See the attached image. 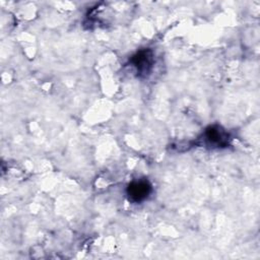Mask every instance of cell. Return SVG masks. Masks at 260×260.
Masks as SVG:
<instances>
[{
    "label": "cell",
    "mask_w": 260,
    "mask_h": 260,
    "mask_svg": "<svg viewBox=\"0 0 260 260\" xmlns=\"http://www.w3.org/2000/svg\"><path fill=\"white\" fill-rule=\"evenodd\" d=\"M139 75H147L153 64V54L149 49H142L134 54L130 60Z\"/></svg>",
    "instance_id": "obj_1"
},
{
    "label": "cell",
    "mask_w": 260,
    "mask_h": 260,
    "mask_svg": "<svg viewBox=\"0 0 260 260\" xmlns=\"http://www.w3.org/2000/svg\"><path fill=\"white\" fill-rule=\"evenodd\" d=\"M151 192V185L146 180L134 181L127 187V195L130 201L139 203L145 200Z\"/></svg>",
    "instance_id": "obj_2"
},
{
    "label": "cell",
    "mask_w": 260,
    "mask_h": 260,
    "mask_svg": "<svg viewBox=\"0 0 260 260\" xmlns=\"http://www.w3.org/2000/svg\"><path fill=\"white\" fill-rule=\"evenodd\" d=\"M204 139L210 146L224 147L228 144L229 135L219 126H209L204 132Z\"/></svg>",
    "instance_id": "obj_3"
}]
</instances>
